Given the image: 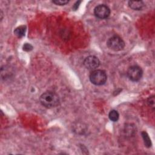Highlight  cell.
<instances>
[{"label":"cell","instance_id":"6da1fadb","mask_svg":"<svg viewBox=\"0 0 155 155\" xmlns=\"http://www.w3.org/2000/svg\"><path fill=\"white\" fill-rule=\"evenodd\" d=\"M41 104L46 108L56 107L59 102V98L57 94L52 91H47L40 96Z\"/></svg>","mask_w":155,"mask_h":155},{"label":"cell","instance_id":"7a4b0ae2","mask_svg":"<svg viewBox=\"0 0 155 155\" xmlns=\"http://www.w3.org/2000/svg\"><path fill=\"white\" fill-rule=\"evenodd\" d=\"M107 76L106 73L101 70H93L90 74L91 82L96 85H102L107 81Z\"/></svg>","mask_w":155,"mask_h":155},{"label":"cell","instance_id":"3957f363","mask_svg":"<svg viewBox=\"0 0 155 155\" xmlns=\"http://www.w3.org/2000/svg\"><path fill=\"white\" fill-rule=\"evenodd\" d=\"M107 45L108 47L112 50L120 51L124 48L125 42L120 37L115 35L108 39Z\"/></svg>","mask_w":155,"mask_h":155},{"label":"cell","instance_id":"277c9868","mask_svg":"<svg viewBox=\"0 0 155 155\" xmlns=\"http://www.w3.org/2000/svg\"><path fill=\"white\" fill-rule=\"evenodd\" d=\"M143 71L142 68L137 65H133L127 70V76L128 78L132 81H138L142 76Z\"/></svg>","mask_w":155,"mask_h":155},{"label":"cell","instance_id":"5b68a950","mask_svg":"<svg viewBox=\"0 0 155 155\" xmlns=\"http://www.w3.org/2000/svg\"><path fill=\"white\" fill-rule=\"evenodd\" d=\"M94 13L97 18L99 19H105L109 16L110 10L107 5L100 4L94 8Z\"/></svg>","mask_w":155,"mask_h":155},{"label":"cell","instance_id":"8992f818","mask_svg":"<svg viewBox=\"0 0 155 155\" xmlns=\"http://www.w3.org/2000/svg\"><path fill=\"white\" fill-rule=\"evenodd\" d=\"M99 59L95 56H89L84 61V66L90 70H95L99 67Z\"/></svg>","mask_w":155,"mask_h":155},{"label":"cell","instance_id":"52a82bcc","mask_svg":"<svg viewBox=\"0 0 155 155\" xmlns=\"http://www.w3.org/2000/svg\"><path fill=\"white\" fill-rule=\"evenodd\" d=\"M129 7L134 10H140L143 8L145 4L142 1H130L128 2Z\"/></svg>","mask_w":155,"mask_h":155},{"label":"cell","instance_id":"ba28073f","mask_svg":"<svg viewBox=\"0 0 155 155\" xmlns=\"http://www.w3.org/2000/svg\"><path fill=\"white\" fill-rule=\"evenodd\" d=\"M25 31H26V27L24 25H21L17 27L14 30V33L17 37L22 38L25 35Z\"/></svg>","mask_w":155,"mask_h":155},{"label":"cell","instance_id":"9c48e42d","mask_svg":"<svg viewBox=\"0 0 155 155\" xmlns=\"http://www.w3.org/2000/svg\"><path fill=\"white\" fill-rule=\"evenodd\" d=\"M108 117H109L111 121L116 122V121L119 119V114L118 112H117L116 110H113L110 111V112L109 113Z\"/></svg>","mask_w":155,"mask_h":155},{"label":"cell","instance_id":"30bf717a","mask_svg":"<svg viewBox=\"0 0 155 155\" xmlns=\"http://www.w3.org/2000/svg\"><path fill=\"white\" fill-rule=\"evenodd\" d=\"M142 136L143 139L144 140V143H145V146L148 148L150 147L151 146V140H150L148 134L145 131H142Z\"/></svg>","mask_w":155,"mask_h":155},{"label":"cell","instance_id":"8fae6325","mask_svg":"<svg viewBox=\"0 0 155 155\" xmlns=\"http://www.w3.org/2000/svg\"><path fill=\"white\" fill-rule=\"evenodd\" d=\"M68 1L67 0H54L53 1V2L56 5H65L66 4L68 3Z\"/></svg>","mask_w":155,"mask_h":155},{"label":"cell","instance_id":"7c38bea8","mask_svg":"<svg viewBox=\"0 0 155 155\" xmlns=\"http://www.w3.org/2000/svg\"><path fill=\"white\" fill-rule=\"evenodd\" d=\"M147 103H148V104L150 107H154V96L150 97L148 99Z\"/></svg>","mask_w":155,"mask_h":155},{"label":"cell","instance_id":"4fadbf2b","mask_svg":"<svg viewBox=\"0 0 155 155\" xmlns=\"http://www.w3.org/2000/svg\"><path fill=\"white\" fill-rule=\"evenodd\" d=\"M23 49L25 51H29L30 50H31L33 49V47L31 45H30V44H28V43H26L23 46Z\"/></svg>","mask_w":155,"mask_h":155},{"label":"cell","instance_id":"5bb4252c","mask_svg":"<svg viewBox=\"0 0 155 155\" xmlns=\"http://www.w3.org/2000/svg\"><path fill=\"white\" fill-rule=\"evenodd\" d=\"M81 2V1H76V3H75V4L73 5V8L74 10H77Z\"/></svg>","mask_w":155,"mask_h":155}]
</instances>
